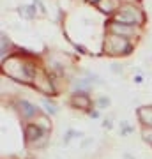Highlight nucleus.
<instances>
[{
	"mask_svg": "<svg viewBox=\"0 0 152 159\" xmlns=\"http://www.w3.org/2000/svg\"><path fill=\"white\" fill-rule=\"evenodd\" d=\"M99 7L104 12H112L110 9H115L117 7V0H99Z\"/></svg>",
	"mask_w": 152,
	"mask_h": 159,
	"instance_id": "5",
	"label": "nucleus"
},
{
	"mask_svg": "<svg viewBox=\"0 0 152 159\" xmlns=\"http://www.w3.org/2000/svg\"><path fill=\"white\" fill-rule=\"evenodd\" d=\"M73 102L76 104V106H81V108H87V106H89V99H87L85 96H76Z\"/></svg>",
	"mask_w": 152,
	"mask_h": 159,
	"instance_id": "7",
	"label": "nucleus"
},
{
	"mask_svg": "<svg viewBox=\"0 0 152 159\" xmlns=\"http://www.w3.org/2000/svg\"><path fill=\"white\" fill-rule=\"evenodd\" d=\"M44 106L48 108V111H50V113H55V111H57V110H55V106H53V104H50L48 101H44Z\"/></svg>",
	"mask_w": 152,
	"mask_h": 159,
	"instance_id": "10",
	"label": "nucleus"
},
{
	"mask_svg": "<svg viewBox=\"0 0 152 159\" xmlns=\"http://www.w3.org/2000/svg\"><path fill=\"white\" fill-rule=\"evenodd\" d=\"M118 21H122V23H129V25H133L135 21H141V16L138 14V11L136 9H133V7H127L124 12H120L117 16Z\"/></svg>",
	"mask_w": 152,
	"mask_h": 159,
	"instance_id": "2",
	"label": "nucleus"
},
{
	"mask_svg": "<svg viewBox=\"0 0 152 159\" xmlns=\"http://www.w3.org/2000/svg\"><path fill=\"white\" fill-rule=\"evenodd\" d=\"M143 138H145L149 143H152V127L150 129H143Z\"/></svg>",
	"mask_w": 152,
	"mask_h": 159,
	"instance_id": "9",
	"label": "nucleus"
},
{
	"mask_svg": "<svg viewBox=\"0 0 152 159\" xmlns=\"http://www.w3.org/2000/svg\"><path fill=\"white\" fill-rule=\"evenodd\" d=\"M39 133H41V131L37 129L35 125H28V127H27V138H30V140H32V138H35Z\"/></svg>",
	"mask_w": 152,
	"mask_h": 159,
	"instance_id": "8",
	"label": "nucleus"
},
{
	"mask_svg": "<svg viewBox=\"0 0 152 159\" xmlns=\"http://www.w3.org/2000/svg\"><path fill=\"white\" fill-rule=\"evenodd\" d=\"M106 50L110 53H113V55H117V53H122V51L129 50V46H127L124 37H112L106 43Z\"/></svg>",
	"mask_w": 152,
	"mask_h": 159,
	"instance_id": "1",
	"label": "nucleus"
},
{
	"mask_svg": "<svg viewBox=\"0 0 152 159\" xmlns=\"http://www.w3.org/2000/svg\"><path fill=\"white\" fill-rule=\"evenodd\" d=\"M89 2H99V0H89Z\"/></svg>",
	"mask_w": 152,
	"mask_h": 159,
	"instance_id": "11",
	"label": "nucleus"
},
{
	"mask_svg": "<svg viewBox=\"0 0 152 159\" xmlns=\"http://www.w3.org/2000/svg\"><path fill=\"white\" fill-rule=\"evenodd\" d=\"M20 108H23V115H25V117H32V115H35V111H37V110H35L30 102H27V101L20 102Z\"/></svg>",
	"mask_w": 152,
	"mask_h": 159,
	"instance_id": "4",
	"label": "nucleus"
},
{
	"mask_svg": "<svg viewBox=\"0 0 152 159\" xmlns=\"http://www.w3.org/2000/svg\"><path fill=\"white\" fill-rule=\"evenodd\" d=\"M112 32H115V34H122V35H127L133 32V29L131 27H118V25H113L112 27Z\"/></svg>",
	"mask_w": 152,
	"mask_h": 159,
	"instance_id": "6",
	"label": "nucleus"
},
{
	"mask_svg": "<svg viewBox=\"0 0 152 159\" xmlns=\"http://www.w3.org/2000/svg\"><path fill=\"white\" fill-rule=\"evenodd\" d=\"M138 115H140V119L143 124H149L152 127V110L150 108H141L138 111Z\"/></svg>",
	"mask_w": 152,
	"mask_h": 159,
	"instance_id": "3",
	"label": "nucleus"
}]
</instances>
